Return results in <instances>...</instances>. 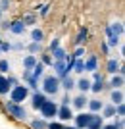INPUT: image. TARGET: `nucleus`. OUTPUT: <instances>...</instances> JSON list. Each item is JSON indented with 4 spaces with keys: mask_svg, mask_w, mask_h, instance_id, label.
Masks as SVG:
<instances>
[{
    "mask_svg": "<svg viewBox=\"0 0 125 129\" xmlns=\"http://www.w3.org/2000/svg\"><path fill=\"white\" fill-rule=\"evenodd\" d=\"M110 98H112V104L123 102V92H121V89H114V91L110 92Z\"/></svg>",
    "mask_w": 125,
    "mask_h": 129,
    "instance_id": "22",
    "label": "nucleus"
},
{
    "mask_svg": "<svg viewBox=\"0 0 125 129\" xmlns=\"http://www.w3.org/2000/svg\"><path fill=\"white\" fill-rule=\"evenodd\" d=\"M93 114V112H91ZM91 114H77L75 118V127L77 129H87V125H89V119H91Z\"/></svg>",
    "mask_w": 125,
    "mask_h": 129,
    "instance_id": "7",
    "label": "nucleus"
},
{
    "mask_svg": "<svg viewBox=\"0 0 125 129\" xmlns=\"http://www.w3.org/2000/svg\"><path fill=\"white\" fill-rule=\"evenodd\" d=\"M110 87H112V89H121V87H123V75H121V73H117V75H112V81H110Z\"/></svg>",
    "mask_w": 125,
    "mask_h": 129,
    "instance_id": "20",
    "label": "nucleus"
},
{
    "mask_svg": "<svg viewBox=\"0 0 125 129\" xmlns=\"http://www.w3.org/2000/svg\"><path fill=\"white\" fill-rule=\"evenodd\" d=\"M56 116H58V119H60V121L73 119V112H71L69 104H62V106H58V112H56Z\"/></svg>",
    "mask_w": 125,
    "mask_h": 129,
    "instance_id": "5",
    "label": "nucleus"
},
{
    "mask_svg": "<svg viewBox=\"0 0 125 129\" xmlns=\"http://www.w3.org/2000/svg\"><path fill=\"white\" fill-rule=\"evenodd\" d=\"M114 116H115V106L114 104L102 106V118H114Z\"/></svg>",
    "mask_w": 125,
    "mask_h": 129,
    "instance_id": "25",
    "label": "nucleus"
},
{
    "mask_svg": "<svg viewBox=\"0 0 125 129\" xmlns=\"http://www.w3.org/2000/svg\"><path fill=\"white\" fill-rule=\"evenodd\" d=\"M75 87L81 92H87V91H91V81H89L87 77H81L79 81H75Z\"/></svg>",
    "mask_w": 125,
    "mask_h": 129,
    "instance_id": "18",
    "label": "nucleus"
},
{
    "mask_svg": "<svg viewBox=\"0 0 125 129\" xmlns=\"http://www.w3.org/2000/svg\"><path fill=\"white\" fill-rule=\"evenodd\" d=\"M40 110V114H43V118L44 119H52V118H56V112H58V104L54 102V100H44L43 102V106L38 108Z\"/></svg>",
    "mask_w": 125,
    "mask_h": 129,
    "instance_id": "4",
    "label": "nucleus"
},
{
    "mask_svg": "<svg viewBox=\"0 0 125 129\" xmlns=\"http://www.w3.org/2000/svg\"><path fill=\"white\" fill-rule=\"evenodd\" d=\"M10 71V62L8 60H0V73H8Z\"/></svg>",
    "mask_w": 125,
    "mask_h": 129,
    "instance_id": "34",
    "label": "nucleus"
},
{
    "mask_svg": "<svg viewBox=\"0 0 125 129\" xmlns=\"http://www.w3.org/2000/svg\"><path fill=\"white\" fill-rule=\"evenodd\" d=\"M71 71H75V73H83L85 71V62L79 58H75V64H73V70Z\"/></svg>",
    "mask_w": 125,
    "mask_h": 129,
    "instance_id": "27",
    "label": "nucleus"
},
{
    "mask_svg": "<svg viewBox=\"0 0 125 129\" xmlns=\"http://www.w3.org/2000/svg\"><path fill=\"white\" fill-rule=\"evenodd\" d=\"M0 41H2V39H0Z\"/></svg>",
    "mask_w": 125,
    "mask_h": 129,
    "instance_id": "53",
    "label": "nucleus"
},
{
    "mask_svg": "<svg viewBox=\"0 0 125 129\" xmlns=\"http://www.w3.org/2000/svg\"><path fill=\"white\" fill-rule=\"evenodd\" d=\"M104 89V79H98V81H93L91 83V91L93 92H100Z\"/></svg>",
    "mask_w": 125,
    "mask_h": 129,
    "instance_id": "28",
    "label": "nucleus"
},
{
    "mask_svg": "<svg viewBox=\"0 0 125 129\" xmlns=\"http://www.w3.org/2000/svg\"><path fill=\"white\" fill-rule=\"evenodd\" d=\"M43 91H44V94H58V91H60V79L56 75L43 77Z\"/></svg>",
    "mask_w": 125,
    "mask_h": 129,
    "instance_id": "2",
    "label": "nucleus"
},
{
    "mask_svg": "<svg viewBox=\"0 0 125 129\" xmlns=\"http://www.w3.org/2000/svg\"><path fill=\"white\" fill-rule=\"evenodd\" d=\"M100 50H102V54H108L110 46H108V43H106V41H102V43H100Z\"/></svg>",
    "mask_w": 125,
    "mask_h": 129,
    "instance_id": "40",
    "label": "nucleus"
},
{
    "mask_svg": "<svg viewBox=\"0 0 125 129\" xmlns=\"http://www.w3.org/2000/svg\"><path fill=\"white\" fill-rule=\"evenodd\" d=\"M12 89V85L8 83V79L4 77V73H0V96H4V94H8Z\"/></svg>",
    "mask_w": 125,
    "mask_h": 129,
    "instance_id": "17",
    "label": "nucleus"
},
{
    "mask_svg": "<svg viewBox=\"0 0 125 129\" xmlns=\"http://www.w3.org/2000/svg\"><path fill=\"white\" fill-rule=\"evenodd\" d=\"M114 125H115V129H123V119H115V121H114Z\"/></svg>",
    "mask_w": 125,
    "mask_h": 129,
    "instance_id": "44",
    "label": "nucleus"
},
{
    "mask_svg": "<svg viewBox=\"0 0 125 129\" xmlns=\"http://www.w3.org/2000/svg\"><path fill=\"white\" fill-rule=\"evenodd\" d=\"M115 106V114H117V118H123V114H125V104L119 102V104H114Z\"/></svg>",
    "mask_w": 125,
    "mask_h": 129,
    "instance_id": "35",
    "label": "nucleus"
},
{
    "mask_svg": "<svg viewBox=\"0 0 125 129\" xmlns=\"http://www.w3.org/2000/svg\"><path fill=\"white\" fill-rule=\"evenodd\" d=\"M87 104H89V110H91V112H94V114H98L100 110H102V106H104V104L100 102L98 98H93V100H89Z\"/></svg>",
    "mask_w": 125,
    "mask_h": 129,
    "instance_id": "23",
    "label": "nucleus"
},
{
    "mask_svg": "<svg viewBox=\"0 0 125 129\" xmlns=\"http://www.w3.org/2000/svg\"><path fill=\"white\" fill-rule=\"evenodd\" d=\"M87 39H89L87 27H81V29H79V33H77V37H75V44H77V46H83V44L87 43Z\"/></svg>",
    "mask_w": 125,
    "mask_h": 129,
    "instance_id": "11",
    "label": "nucleus"
},
{
    "mask_svg": "<svg viewBox=\"0 0 125 129\" xmlns=\"http://www.w3.org/2000/svg\"><path fill=\"white\" fill-rule=\"evenodd\" d=\"M35 64H37V56H35V54H29V56L23 58V68H25V70H33Z\"/></svg>",
    "mask_w": 125,
    "mask_h": 129,
    "instance_id": "24",
    "label": "nucleus"
},
{
    "mask_svg": "<svg viewBox=\"0 0 125 129\" xmlns=\"http://www.w3.org/2000/svg\"><path fill=\"white\" fill-rule=\"evenodd\" d=\"M98 79H102V75L98 71H93V81H98Z\"/></svg>",
    "mask_w": 125,
    "mask_h": 129,
    "instance_id": "46",
    "label": "nucleus"
},
{
    "mask_svg": "<svg viewBox=\"0 0 125 129\" xmlns=\"http://www.w3.org/2000/svg\"><path fill=\"white\" fill-rule=\"evenodd\" d=\"M117 70H119V62L117 60H108V64H106V71H108L110 75H114V73H117Z\"/></svg>",
    "mask_w": 125,
    "mask_h": 129,
    "instance_id": "21",
    "label": "nucleus"
},
{
    "mask_svg": "<svg viewBox=\"0 0 125 129\" xmlns=\"http://www.w3.org/2000/svg\"><path fill=\"white\" fill-rule=\"evenodd\" d=\"M31 129H46V121H44V119H33Z\"/></svg>",
    "mask_w": 125,
    "mask_h": 129,
    "instance_id": "30",
    "label": "nucleus"
},
{
    "mask_svg": "<svg viewBox=\"0 0 125 129\" xmlns=\"http://www.w3.org/2000/svg\"><path fill=\"white\" fill-rule=\"evenodd\" d=\"M6 112L10 114L14 119H27V110L21 106L19 102H6Z\"/></svg>",
    "mask_w": 125,
    "mask_h": 129,
    "instance_id": "3",
    "label": "nucleus"
},
{
    "mask_svg": "<svg viewBox=\"0 0 125 129\" xmlns=\"http://www.w3.org/2000/svg\"><path fill=\"white\" fill-rule=\"evenodd\" d=\"M62 104H69V96H67V94H65V96H64V100H62Z\"/></svg>",
    "mask_w": 125,
    "mask_h": 129,
    "instance_id": "50",
    "label": "nucleus"
},
{
    "mask_svg": "<svg viewBox=\"0 0 125 129\" xmlns=\"http://www.w3.org/2000/svg\"><path fill=\"white\" fill-rule=\"evenodd\" d=\"M35 19H37L35 16H25L21 21H23V25H33V23H35Z\"/></svg>",
    "mask_w": 125,
    "mask_h": 129,
    "instance_id": "37",
    "label": "nucleus"
},
{
    "mask_svg": "<svg viewBox=\"0 0 125 129\" xmlns=\"http://www.w3.org/2000/svg\"><path fill=\"white\" fill-rule=\"evenodd\" d=\"M0 27H2V29H4V31H6V29L10 27V21H2V23H0Z\"/></svg>",
    "mask_w": 125,
    "mask_h": 129,
    "instance_id": "49",
    "label": "nucleus"
},
{
    "mask_svg": "<svg viewBox=\"0 0 125 129\" xmlns=\"http://www.w3.org/2000/svg\"><path fill=\"white\" fill-rule=\"evenodd\" d=\"M23 83H27L29 89H37V83H38V81L31 75V70H25V71H23Z\"/></svg>",
    "mask_w": 125,
    "mask_h": 129,
    "instance_id": "13",
    "label": "nucleus"
},
{
    "mask_svg": "<svg viewBox=\"0 0 125 129\" xmlns=\"http://www.w3.org/2000/svg\"><path fill=\"white\" fill-rule=\"evenodd\" d=\"M52 62H54V60H52L50 54H43V56H40V64L43 66H52Z\"/></svg>",
    "mask_w": 125,
    "mask_h": 129,
    "instance_id": "33",
    "label": "nucleus"
},
{
    "mask_svg": "<svg viewBox=\"0 0 125 129\" xmlns=\"http://www.w3.org/2000/svg\"><path fill=\"white\" fill-rule=\"evenodd\" d=\"M8 50H12V44L10 43H2V41H0V52H8Z\"/></svg>",
    "mask_w": 125,
    "mask_h": 129,
    "instance_id": "39",
    "label": "nucleus"
},
{
    "mask_svg": "<svg viewBox=\"0 0 125 129\" xmlns=\"http://www.w3.org/2000/svg\"><path fill=\"white\" fill-rule=\"evenodd\" d=\"M100 129H115V125L114 123H106V125H102Z\"/></svg>",
    "mask_w": 125,
    "mask_h": 129,
    "instance_id": "48",
    "label": "nucleus"
},
{
    "mask_svg": "<svg viewBox=\"0 0 125 129\" xmlns=\"http://www.w3.org/2000/svg\"><path fill=\"white\" fill-rule=\"evenodd\" d=\"M44 39V33L40 31V29H33L31 31V41H35V43H40Z\"/></svg>",
    "mask_w": 125,
    "mask_h": 129,
    "instance_id": "26",
    "label": "nucleus"
},
{
    "mask_svg": "<svg viewBox=\"0 0 125 129\" xmlns=\"http://www.w3.org/2000/svg\"><path fill=\"white\" fill-rule=\"evenodd\" d=\"M58 46H60V39H54V41L50 43V52H52L54 48H58Z\"/></svg>",
    "mask_w": 125,
    "mask_h": 129,
    "instance_id": "42",
    "label": "nucleus"
},
{
    "mask_svg": "<svg viewBox=\"0 0 125 129\" xmlns=\"http://www.w3.org/2000/svg\"><path fill=\"white\" fill-rule=\"evenodd\" d=\"M52 68H54V73H56V77H58V79H62V77H65V75H69V73H67V70H65V60H54V62H52Z\"/></svg>",
    "mask_w": 125,
    "mask_h": 129,
    "instance_id": "6",
    "label": "nucleus"
},
{
    "mask_svg": "<svg viewBox=\"0 0 125 129\" xmlns=\"http://www.w3.org/2000/svg\"><path fill=\"white\" fill-rule=\"evenodd\" d=\"M43 73H44V66L40 64L38 60H37V64L33 66V70H31V75H33V77H35V79L38 81V79H40V77H43Z\"/></svg>",
    "mask_w": 125,
    "mask_h": 129,
    "instance_id": "19",
    "label": "nucleus"
},
{
    "mask_svg": "<svg viewBox=\"0 0 125 129\" xmlns=\"http://www.w3.org/2000/svg\"><path fill=\"white\" fill-rule=\"evenodd\" d=\"M48 8H50V6H43V10H40V16H46V14H48Z\"/></svg>",
    "mask_w": 125,
    "mask_h": 129,
    "instance_id": "47",
    "label": "nucleus"
},
{
    "mask_svg": "<svg viewBox=\"0 0 125 129\" xmlns=\"http://www.w3.org/2000/svg\"><path fill=\"white\" fill-rule=\"evenodd\" d=\"M96 68H98V58L94 54H91L85 62V71H96Z\"/></svg>",
    "mask_w": 125,
    "mask_h": 129,
    "instance_id": "14",
    "label": "nucleus"
},
{
    "mask_svg": "<svg viewBox=\"0 0 125 129\" xmlns=\"http://www.w3.org/2000/svg\"><path fill=\"white\" fill-rule=\"evenodd\" d=\"M89 98L85 96V92H81V94H77L75 98H73V108H77V110H83V108L87 106Z\"/></svg>",
    "mask_w": 125,
    "mask_h": 129,
    "instance_id": "12",
    "label": "nucleus"
},
{
    "mask_svg": "<svg viewBox=\"0 0 125 129\" xmlns=\"http://www.w3.org/2000/svg\"><path fill=\"white\" fill-rule=\"evenodd\" d=\"M10 100L12 102H23V100H27V96H29V87L25 85V83H17V85H14L10 89Z\"/></svg>",
    "mask_w": 125,
    "mask_h": 129,
    "instance_id": "1",
    "label": "nucleus"
},
{
    "mask_svg": "<svg viewBox=\"0 0 125 129\" xmlns=\"http://www.w3.org/2000/svg\"><path fill=\"white\" fill-rule=\"evenodd\" d=\"M6 79H8V83H10L12 87H14V85H17V79H16V77H14V75H8V77H6Z\"/></svg>",
    "mask_w": 125,
    "mask_h": 129,
    "instance_id": "43",
    "label": "nucleus"
},
{
    "mask_svg": "<svg viewBox=\"0 0 125 129\" xmlns=\"http://www.w3.org/2000/svg\"><path fill=\"white\" fill-rule=\"evenodd\" d=\"M83 54H85V48H83V46H77V50H75V54H73V56H75V58H81Z\"/></svg>",
    "mask_w": 125,
    "mask_h": 129,
    "instance_id": "41",
    "label": "nucleus"
},
{
    "mask_svg": "<svg viewBox=\"0 0 125 129\" xmlns=\"http://www.w3.org/2000/svg\"><path fill=\"white\" fill-rule=\"evenodd\" d=\"M60 87H64L65 91L69 92V91H73V89H75V81L71 79L69 75H65V77H62V79H60Z\"/></svg>",
    "mask_w": 125,
    "mask_h": 129,
    "instance_id": "16",
    "label": "nucleus"
},
{
    "mask_svg": "<svg viewBox=\"0 0 125 129\" xmlns=\"http://www.w3.org/2000/svg\"><path fill=\"white\" fill-rule=\"evenodd\" d=\"M52 56H54L52 60H64V58H65V50L58 46V48H54V50H52Z\"/></svg>",
    "mask_w": 125,
    "mask_h": 129,
    "instance_id": "29",
    "label": "nucleus"
},
{
    "mask_svg": "<svg viewBox=\"0 0 125 129\" xmlns=\"http://www.w3.org/2000/svg\"><path fill=\"white\" fill-rule=\"evenodd\" d=\"M12 48H14V50H21L23 44H21V43H14V44H12Z\"/></svg>",
    "mask_w": 125,
    "mask_h": 129,
    "instance_id": "45",
    "label": "nucleus"
},
{
    "mask_svg": "<svg viewBox=\"0 0 125 129\" xmlns=\"http://www.w3.org/2000/svg\"><path fill=\"white\" fill-rule=\"evenodd\" d=\"M10 6H12V2H10V0H0V12L10 10Z\"/></svg>",
    "mask_w": 125,
    "mask_h": 129,
    "instance_id": "36",
    "label": "nucleus"
},
{
    "mask_svg": "<svg viewBox=\"0 0 125 129\" xmlns=\"http://www.w3.org/2000/svg\"><path fill=\"white\" fill-rule=\"evenodd\" d=\"M110 29H112L115 35H121V33H123V23H119V21H117V23H112Z\"/></svg>",
    "mask_w": 125,
    "mask_h": 129,
    "instance_id": "32",
    "label": "nucleus"
},
{
    "mask_svg": "<svg viewBox=\"0 0 125 129\" xmlns=\"http://www.w3.org/2000/svg\"><path fill=\"white\" fill-rule=\"evenodd\" d=\"M106 35H108V46H117V44H119V35H115V33L110 29V25L106 27Z\"/></svg>",
    "mask_w": 125,
    "mask_h": 129,
    "instance_id": "15",
    "label": "nucleus"
},
{
    "mask_svg": "<svg viewBox=\"0 0 125 129\" xmlns=\"http://www.w3.org/2000/svg\"><path fill=\"white\" fill-rule=\"evenodd\" d=\"M2 14H4V12H0V21H2Z\"/></svg>",
    "mask_w": 125,
    "mask_h": 129,
    "instance_id": "51",
    "label": "nucleus"
},
{
    "mask_svg": "<svg viewBox=\"0 0 125 129\" xmlns=\"http://www.w3.org/2000/svg\"><path fill=\"white\" fill-rule=\"evenodd\" d=\"M40 48H43V46H40V43H35V41H33V43L27 46L29 54H37V52H40Z\"/></svg>",
    "mask_w": 125,
    "mask_h": 129,
    "instance_id": "31",
    "label": "nucleus"
},
{
    "mask_svg": "<svg viewBox=\"0 0 125 129\" xmlns=\"http://www.w3.org/2000/svg\"><path fill=\"white\" fill-rule=\"evenodd\" d=\"M8 31H12L14 35H23V33H25V25H23L21 19H16V21H10Z\"/></svg>",
    "mask_w": 125,
    "mask_h": 129,
    "instance_id": "10",
    "label": "nucleus"
},
{
    "mask_svg": "<svg viewBox=\"0 0 125 129\" xmlns=\"http://www.w3.org/2000/svg\"><path fill=\"white\" fill-rule=\"evenodd\" d=\"M64 129H77V127H64Z\"/></svg>",
    "mask_w": 125,
    "mask_h": 129,
    "instance_id": "52",
    "label": "nucleus"
},
{
    "mask_svg": "<svg viewBox=\"0 0 125 129\" xmlns=\"http://www.w3.org/2000/svg\"><path fill=\"white\" fill-rule=\"evenodd\" d=\"M102 125H104V118L93 112V114H91V119H89V125H87V129H100Z\"/></svg>",
    "mask_w": 125,
    "mask_h": 129,
    "instance_id": "8",
    "label": "nucleus"
},
{
    "mask_svg": "<svg viewBox=\"0 0 125 129\" xmlns=\"http://www.w3.org/2000/svg\"><path fill=\"white\" fill-rule=\"evenodd\" d=\"M46 129H64V125L58 121H52V123H46Z\"/></svg>",
    "mask_w": 125,
    "mask_h": 129,
    "instance_id": "38",
    "label": "nucleus"
},
{
    "mask_svg": "<svg viewBox=\"0 0 125 129\" xmlns=\"http://www.w3.org/2000/svg\"><path fill=\"white\" fill-rule=\"evenodd\" d=\"M44 100H46V94H44V92H33L31 94V106L35 108V110H38V108L43 106Z\"/></svg>",
    "mask_w": 125,
    "mask_h": 129,
    "instance_id": "9",
    "label": "nucleus"
}]
</instances>
